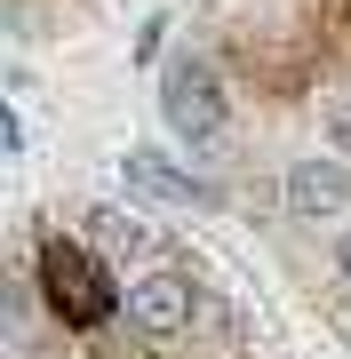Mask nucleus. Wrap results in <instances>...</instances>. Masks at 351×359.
<instances>
[{
  "instance_id": "obj_9",
  "label": "nucleus",
  "mask_w": 351,
  "mask_h": 359,
  "mask_svg": "<svg viewBox=\"0 0 351 359\" xmlns=\"http://www.w3.org/2000/svg\"><path fill=\"white\" fill-rule=\"evenodd\" d=\"M336 271H343V287H351V224H343V240H336Z\"/></svg>"
},
{
  "instance_id": "obj_2",
  "label": "nucleus",
  "mask_w": 351,
  "mask_h": 359,
  "mask_svg": "<svg viewBox=\"0 0 351 359\" xmlns=\"http://www.w3.org/2000/svg\"><path fill=\"white\" fill-rule=\"evenodd\" d=\"M40 295H48V311L64 327H104L112 311H120V287L104 280V264L88 256L80 240H40Z\"/></svg>"
},
{
  "instance_id": "obj_3",
  "label": "nucleus",
  "mask_w": 351,
  "mask_h": 359,
  "mask_svg": "<svg viewBox=\"0 0 351 359\" xmlns=\"http://www.w3.org/2000/svg\"><path fill=\"white\" fill-rule=\"evenodd\" d=\"M120 311H128V327H136V335L168 344V335H184V327H192L200 287L184 280V271H144V280H128V287H120Z\"/></svg>"
},
{
  "instance_id": "obj_1",
  "label": "nucleus",
  "mask_w": 351,
  "mask_h": 359,
  "mask_svg": "<svg viewBox=\"0 0 351 359\" xmlns=\"http://www.w3.org/2000/svg\"><path fill=\"white\" fill-rule=\"evenodd\" d=\"M160 120H168V136L184 152H216L223 128H232V96H223V80L208 56H176L168 72H160Z\"/></svg>"
},
{
  "instance_id": "obj_4",
  "label": "nucleus",
  "mask_w": 351,
  "mask_h": 359,
  "mask_svg": "<svg viewBox=\"0 0 351 359\" xmlns=\"http://www.w3.org/2000/svg\"><path fill=\"white\" fill-rule=\"evenodd\" d=\"M120 176H128V192H136V200H152V208H216V200H223L208 176H192L184 160L152 152V144H136V152L120 160Z\"/></svg>"
},
{
  "instance_id": "obj_7",
  "label": "nucleus",
  "mask_w": 351,
  "mask_h": 359,
  "mask_svg": "<svg viewBox=\"0 0 351 359\" xmlns=\"http://www.w3.org/2000/svg\"><path fill=\"white\" fill-rule=\"evenodd\" d=\"M0 152H8V160H25V112H16V104L0 112Z\"/></svg>"
},
{
  "instance_id": "obj_6",
  "label": "nucleus",
  "mask_w": 351,
  "mask_h": 359,
  "mask_svg": "<svg viewBox=\"0 0 351 359\" xmlns=\"http://www.w3.org/2000/svg\"><path fill=\"white\" fill-rule=\"evenodd\" d=\"M80 224H88V248H112V256H152V248H160L152 224L128 216V208H88Z\"/></svg>"
},
{
  "instance_id": "obj_8",
  "label": "nucleus",
  "mask_w": 351,
  "mask_h": 359,
  "mask_svg": "<svg viewBox=\"0 0 351 359\" xmlns=\"http://www.w3.org/2000/svg\"><path fill=\"white\" fill-rule=\"evenodd\" d=\"M327 136H336V144H343V152H351V96L336 104V112H327Z\"/></svg>"
},
{
  "instance_id": "obj_5",
  "label": "nucleus",
  "mask_w": 351,
  "mask_h": 359,
  "mask_svg": "<svg viewBox=\"0 0 351 359\" xmlns=\"http://www.w3.org/2000/svg\"><path fill=\"white\" fill-rule=\"evenodd\" d=\"M351 208V168L343 160H296L287 168V216L296 224H327V216H343Z\"/></svg>"
}]
</instances>
